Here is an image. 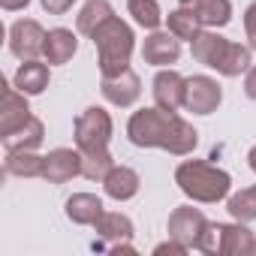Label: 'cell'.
<instances>
[{
    "mask_svg": "<svg viewBox=\"0 0 256 256\" xmlns=\"http://www.w3.org/2000/svg\"><path fill=\"white\" fill-rule=\"evenodd\" d=\"M178 6H187L199 16L202 28H226L232 22L229 0H178Z\"/></svg>",
    "mask_w": 256,
    "mask_h": 256,
    "instance_id": "obj_16",
    "label": "cell"
},
{
    "mask_svg": "<svg viewBox=\"0 0 256 256\" xmlns=\"http://www.w3.org/2000/svg\"><path fill=\"white\" fill-rule=\"evenodd\" d=\"M126 136L136 148H163L175 157H187L199 145L196 126L184 120L181 114L160 108V106L133 112L130 120H126Z\"/></svg>",
    "mask_w": 256,
    "mask_h": 256,
    "instance_id": "obj_1",
    "label": "cell"
},
{
    "mask_svg": "<svg viewBox=\"0 0 256 256\" xmlns=\"http://www.w3.org/2000/svg\"><path fill=\"white\" fill-rule=\"evenodd\" d=\"M42 172H46V157H40L36 151H6L4 175H16V178H42Z\"/></svg>",
    "mask_w": 256,
    "mask_h": 256,
    "instance_id": "obj_22",
    "label": "cell"
},
{
    "mask_svg": "<svg viewBox=\"0 0 256 256\" xmlns=\"http://www.w3.org/2000/svg\"><path fill=\"white\" fill-rule=\"evenodd\" d=\"M175 184L187 199L202 202V205H214V202L229 199L232 175L214 163H205V160H184L175 169Z\"/></svg>",
    "mask_w": 256,
    "mask_h": 256,
    "instance_id": "obj_3",
    "label": "cell"
},
{
    "mask_svg": "<svg viewBox=\"0 0 256 256\" xmlns=\"http://www.w3.org/2000/svg\"><path fill=\"white\" fill-rule=\"evenodd\" d=\"M30 4V0H0V6H4L6 12H16V10H24Z\"/></svg>",
    "mask_w": 256,
    "mask_h": 256,
    "instance_id": "obj_33",
    "label": "cell"
},
{
    "mask_svg": "<svg viewBox=\"0 0 256 256\" xmlns=\"http://www.w3.org/2000/svg\"><path fill=\"white\" fill-rule=\"evenodd\" d=\"M48 82H52V72H48V66L40 64V60H22V66H18L16 76H12V84H16L22 94H28V96H40V94L48 88Z\"/></svg>",
    "mask_w": 256,
    "mask_h": 256,
    "instance_id": "obj_17",
    "label": "cell"
},
{
    "mask_svg": "<svg viewBox=\"0 0 256 256\" xmlns=\"http://www.w3.org/2000/svg\"><path fill=\"white\" fill-rule=\"evenodd\" d=\"M253 48L250 46H241V42H232L214 30H202L193 42H190V54L196 64L208 66V70H217L220 76L226 78H238L241 72H247L253 66Z\"/></svg>",
    "mask_w": 256,
    "mask_h": 256,
    "instance_id": "obj_2",
    "label": "cell"
},
{
    "mask_svg": "<svg viewBox=\"0 0 256 256\" xmlns=\"http://www.w3.org/2000/svg\"><path fill=\"white\" fill-rule=\"evenodd\" d=\"M256 247L253 232L247 229V223L235 220V223H223V241H220V256H250Z\"/></svg>",
    "mask_w": 256,
    "mask_h": 256,
    "instance_id": "obj_20",
    "label": "cell"
},
{
    "mask_svg": "<svg viewBox=\"0 0 256 256\" xmlns=\"http://www.w3.org/2000/svg\"><path fill=\"white\" fill-rule=\"evenodd\" d=\"M154 102L160 108H169V112H178L184 106V90H187V78L169 66H163L157 76H154Z\"/></svg>",
    "mask_w": 256,
    "mask_h": 256,
    "instance_id": "obj_11",
    "label": "cell"
},
{
    "mask_svg": "<svg viewBox=\"0 0 256 256\" xmlns=\"http://www.w3.org/2000/svg\"><path fill=\"white\" fill-rule=\"evenodd\" d=\"M64 208H66V217L72 223H78V226H94L102 217V211H106L102 199L94 196V193H72Z\"/></svg>",
    "mask_w": 256,
    "mask_h": 256,
    "instance_id": "obj_19",
    "label": "cell"
},
{
    "mask_svg": "<svg viewBox=\"0 0 256 256\" xmlns=\"http://www.w3.org/2000/svg\"><path fill=\"white\" fill-rule=\"evenodd\" d=\"M40 4H42V10H46L48 16H64V12L72 10L76 0H40Z\"/></svg>",
    "mask_w": 256,
    "mask_h": 256,
    "instance_id": "obj_30",
    "label": "cell"
},
{
    "mask_svg": "<svg viewBox=\"0 0 256 256\" xmlns=\"http://www.w3.org/2000/svg\"><path fill=\"white\" fill-rule=\"evenodd\" d=\"M220 241H223V223H211V220H208V226H205V232H202L196 250H202V253H208V256H220Z\"/></svg>",
    "mask_w": 256,
    "mask_h": 256,
    "instance_id": "obj_28",
    "label": "cell"
},
{
    "mask_svg": "<svg viewBox=\"0 0 256 256\" xmlns=\"http://www.w3.org/2000/svg\"><path fill=\"white\" fill-rule=\"evenodd\" d=\"M126 10H130L133 22L145 30H157L163 24V10L157 0H126Z\"/></svg>",
    "mask_w": 256,
    "mask_h": 256,
    "instance_id": "obj_26",
    "label": "cell"
},
{
    "mask_svg": "<svg viewBox=\"0 0 256 256\" xmlns=\"http://www.w3.org/2000/svg\"><path fill=\"white\" fill-rule=\"evenodd\" d=\"M226 211L232 214V220H241V223H250L256 220V184L232 193L226 199Z\"/></svg>",
    "mask_w": 256,
    "mask_h": 256,
    "instance_id": "obj_25",
    "label": "cell"
},
{
    "mask_svg": "<svg viewBox=\"0 0 256 256\" xmlns=\"http://www.w3.org/2000/svg\"><path fill=\"white\" fill-rule=\"evenodd\" d=\"M253 253H256V247H253Z\"/></svg>",
    "mask_w": 256,
    "mask_h": 256,
    "instance_id": "obj_35",
    "label": "cell"
},
{
    "mask_svg": "<svg viewBox=\"0 0 256 256\" xmlns=\"http://www.w3.org/2000/svg\"><path fill=\"white\" fill-rule=\"evenodd\" d=\"M112 166H114V160H112L108 148L106 151H82V175L88 181H102Z\"/></svg>",
    "mask_w": 256,
    "mask_h": 256,
    "instance_id": "obj_27",
    "label": "cell"
},
{
    "mask_svg": "<svg viewBox=\"0 0 256 256\" xmlns=\"http://www.w3.org/2000/svg\"><path fill=\"white\" fill-rule=\"evenodd\" d=\"M223 102V88L211 76H190L184 90V108L193 114H211Z\"/></svg>",
    "mask_w": 256,
    "mask_h": 256,
    "instance_id": "obj_7",
    "label": "cell"
},
{
    "mask_svg": "<svg viewBox=\"0 0 256 256\" xmlns=\"http://www.w3.org/2000/svg\"><path fill=\"white\" fill-rule=\"evenodd\" d=\"M244 94H247L250 100H256V64L244 72Z\"/></svg>",
    "mask_w": 256,
    "mask_h": 256,
    "instance_id": "obj_32",
    "label": "cell"
},
{
    "mask_svg": "<svg viewBox=\"0 0 256 256\" xmlns=\"http://www.w3.org/2000/svg\"><path fill=\"white\" fill-rule=\"evenodd\" d=\"M187 250H190V247H187V244H181V241H175L172 235H169V241H163V244H157V247H154V253H157V256H163V253H178V256H181V253H187Z\"/></svg>",
    "mask_w": 256,
    "mask_h": 256,
    "instance_id": "obj_31",
    "label": "cell"
},
{
    "mask_svg": "<svg viewBox=\"0 0 256 256\" xmlns=\"http://www.w3.org/2000/svg\"><path fill=\"white\" fill-rule=\"evenodd\" d=\"M100 90H102V96H106L112 106L130 108V106L142 96V82H139V76H136L130 66H126V70L118 72V76H102Z\"/></svg>",
    "mask_w": 256,
    "mask_h": 256,
    "instance_id": "obj_9",
    "label": "cell"
},
{
    "mask_svg": "<svg viewBox=\"0 0 256 256\" xmlns=\"http://www.w3.org/2000/svg\"><path fill=\"white\" fill-rule=\"evenodd\" d=\"M46 36L48 30L34 22V18H18L12 28H10V52L18 58V60H36L46 48Z\"/></svg>",
    "mask_w": 256,
    "mask_h": 256,
    "instance_id": "obj_6",
    "label": "cell"
},
{
    "mask_svg": "<svg viewBox=\"0 0 256 256\" xmlns=\"http://www.w3.org/2000/svg\"><path fill=\"white\" fill-rule=\"evenodd\" d=\"M112 16H114V10H112L108 0H88V4L78 10V16H76V28H78V34L94 36V30Z\"/></svg>",
    "mask_w": 256,
    "mask_h": 256,
    "instance_id": "obj_23",
    "label": "cell"
},
{
    "mask_svg": "<svg viewBox=\"0 0 256 256\" xmlns=\"http://www.w3.org/2000/svg\"><path fill=\"white\" fill-rule=\"evenodd\" d=\"M112 114L102 106H88L76 118V148L78 151H106L112 142Z\"/></svg>",
    "mask_w": 256,
    "mask_h": 256,
    "instance_id": "obj_5",
    "label": "cell"
},
{
    "mask_svg": "<svg viewBox=\"0 0 256 256\" xmlns=\"http://www.w3.org/2000/svg\"><path fill=\"white\" fill-rule=\"evenodd\" d=\"M205 226H208V217L199 208H193V205H181V208H175L169 214V235L175 241L187 244L190 250L199 247V238H202Z\"/></svg>",
    "mask_w": 256,
    "mask_h": 256,
    "instance_id": "obj_8",
    "label": "cell"
},
{
    "mask_svg": "<svg viewBox=\"0 0 256 256\" xmlns=\"http://www.w3.org/2000/svg\"><path fill=\"white\" fill-rule=\"evenodd\" d=\"M76 175H82V151L54 148V151L46 154V172H42V178L48 184H66Z\"/></svg>",
    "mask_w": 256,
    "mask_h": 256,
    "instance_id": "obj_12",
    "label": "cell"
},
{
    "mask_svg": "<svg viewBox=\"0 0 256 256\" xmlns=\"http://www.w3.org/2000/svg\"><path fill=\"white\" fill-rule=\"evenodd\" d=\"M28 120H30L28 94H22L16 84H6V90H4V108H0V136H10L12 130L24 126Z\"/></svg>",
    "mask_w": 256,
    "mask_h": 256,
    "instance_id": "obj_13",
    "label": "cell"
},
{
    "mask_svg": "<svg viewBox=\"0 0 256 256\" xmlns=\"http://www.w3.org/2000/svg\"><path fill=\"white\" fill-rule=\"evenodd\" d=\"M169 34H175L178 40L193 42V40L202 34V22H199V16H196L193 10L178 6V10H172V12H169Z\"/></svg>",
    "mask_w": 256,
    "mask_h": 256,
    "instance_id": "obj_24",
    "label": "cell"
},
{
    "mask_svg": "<svg viewBox=\"0 0 256 256\" xmlns=\"http://www.w3.org/2000/svg\"><path fill=\"white\" fill-rule=\"evenodd\" d=\"M244 34H247V42H250V48L256 52V0L244 10Z\"/></svg>",
    "mask_w": 256,
    "mask_h": 256,
    "instance_id": "obj_29",
    "label": "cell"
},
{
    "mask_svg": "<svg viewBox=\"0 0 256 256\" xmlns=\"http://www.w3.org/2000/svg\"><path fill=\"white\" fill-rule=\"evenodd\" d=\"M94 46H96V64L102 76H118L130 66L133 48H136V34L124 18L112 16L94 30Z\"/></svg>",
    "mask_w": 256,
    "mask_h": 256,
    "instance_id": "obj_4",
    "label": "cell"
},
{
    "mask_svg": "<svg viewBox=\"0 0 256 256\" xmlns=\"http://www.w3.org/2000/svg\"><path fill=\"white\" fill-rule=\"evenodd\" d=\"M178 58H181V40L175 36V34H163V30H151L148 36H145V42H142V60L145 64H151V66H172V64H178Z\"/></svg>",
    "mask_w": 256,
    "mask_h": 256,
    "instance_id": "obj_10",
    "label": "cell"
},
{
    "mask_svg": "<svg viewBox=\"0 0 256 256\" xmlns=\"http://www.w3.org/2000/svg\"><path fill=\"white\" fill-rule=\"evenodd\" d=\"M139 187H142V178H139V172L130 169V166H112L108 175L102 178V190H106V196L114 199V202L133 199V196L139 193Z\"/></svg>",
    "mask_w": 256,
    "mask_h": 256,
    "instance_id": "obj_15",
    "label": "cell"
},
{
    "mask_svg": "<svg viewBox=\"0 0 256 256\" xmlns=\"http://www.w3.org/2000/svg\"><path fill=\"white\" fill-rule=\"evenodd\" d=\"M247 166H250V169L256 172V145H253V148L247 151Z\"/></svg>",
    "mask_w": 256,
    "mask_h": 256,
    "instance_id": "obj_34",
    "label": "cell"
},
{
    "mask_svg": "<svg viewBox=\"0 0 256 256\" xmlns=\"http://www.w3.org/2000/svg\"><path fill=\"white\" fill-rule=\"evenodd\" d=\"M78 52V36L70 30V28H52L48 36H46V48H42V58L48 66H64L72 60V54Z\"/></svg>",
    "mask_w": 256,
    "mask_h": 256,
    "instance_id": "obj_14",
    "label": "cell"
},
{
    "mask_svg": "<svg viewBox=\"0 0 256 256\" xmlns=\"http://www.w3.org/2000/svg\"><path fill=\"white\" fill-rule=\"evenodd\" d=\"M46 139V124L30 114V120L24 126H18V130H12L10 136H0V142H4V151H36Z\"/></svg>",
    "mask_w": 256,
    "mask_h": 256,
    "instance_id": "obj_18",
    "label": "cell"
},
{
    "mask_svg": "<svg viewBox=\"0 0 256 256\" xmlns=\"http://www.w3.org/2000/svg\"><path fill=\"white\" fill-rule=\"evenodd\" d=\"M94 229H96V235L102 238V241H108V244H120V241H130L133 238V220L126 217V214H120V211H102V217L94 223Z\"/></svg>",
    "mask_w": 256,
    "mask_h": 256,
    "instance_id": "obj_21",
    "label": "cell"
}]
</instances>
